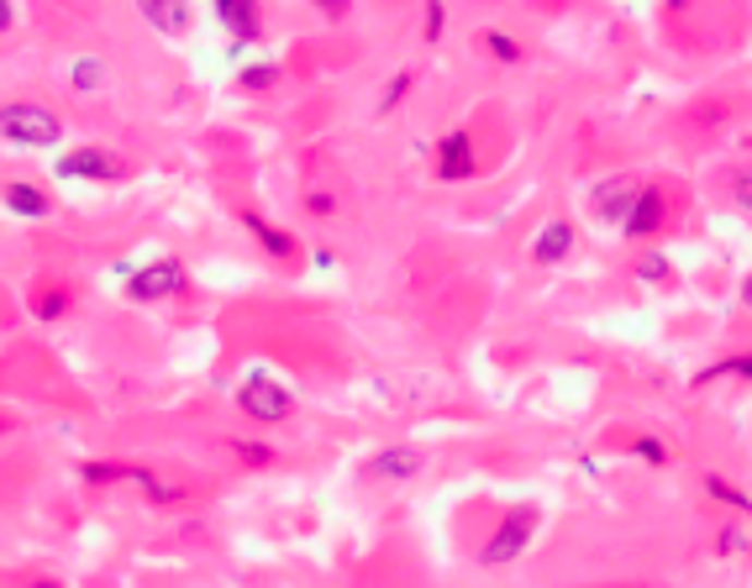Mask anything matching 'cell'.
I'll list each match as a JSON object with an SVG mask.
<instances>
[{
	"label": "cell",
	"mask_w": 752,
	"mask_h": 588,
	"mask_svg": "<svg viewBox=\"0 0 752 588\" xmlns=\"http://www.w3.org/2000/svg\"><path fill=\"white\" fill-rule=\"evenodd\" d=\"M731 200L742 210H752V169H742V174H731Z\"/></svg>",
	"instance_id": "cell-28"
},
{
	"label": "cell",
	"mask_w": 752,
	"mask_h": 588,
	"mask_svg": "<svg viewBox=\"0 0 752 588\" xmlns=\"http://www.w3.org/2000/svg\"><path fill=\"white\" fill-rule=\"evenodd\" d=\"M227 446H232V457H238L242 468H274V463H279V457H274V446H264V441L232 437Z\"/></svg>",
	"instance_id": "cell-20"
},
{
	"label": "cell",
	"mask_w": 752,
	"mask_h": 588,
	"mask_svg": "<svg viewBox=\"0 0 752 588\" xmlns=\"http://www.w3.org/2000/svg\"><path fill=\"white\" fill-rule=\"evenodd\" d=\"M716 379H748L752 383V353L721 357V363H711V368H700V373H694V383H716Z\"/></svg>",
	"instance_id": "cell-19"
},
{
	"label": "cell",
	"mask_w": 752,
	"mask_h": 588,
	"mask_svg": "<svg viewBox=\"0 0 752 588\" xmlns=\"http://www.w3.org/2000/svg\"><path fill=\"white\" fill-rule=\"evenodd\" d=\"M0 206L11 210L16 221H48V216H53V195H48L43 184L11 179V184H0Z\"/></svg>",
	"instance_id": "cell-9"
},
{
	"label": "cell",
	"mask_w": 752,
	"mask_h": 588,
	"mask_svg": "<svg viewBox=\"0 0 752 588\" xmlns=\"http://www.w3.org/2000/svg\"><path fill=\"white\" fill-rule=\"evenodd\" d=\"M238 85L247 89V95H269V89L279 85V63H247L238 74Z\"/></svg>",
	"instance_id": "cell-21"
},
{
	"label": "cell",
	"mask_w": 752,
	"mask_h": 588,
	"mask_svg": "<svg viewBox=\"0 0 752 588\" xmlns=\"http://www.w3.org/2000/svg\"><path fill=\"white\" fill-rule=\"evenodd\" d=\"M216 22L232 32V42H238V48L258 42V32H264V16H258V5H247V0H216Z\"/></svg>",
	"instance_id": "cell-13"
},
{
	"label": "cell",
	"mask_w": 752,
	"mask_h": 588,
	"mask_svg": "<svg viewBox=\"0 0 752 588\" xmlns=\"http://www.w3.org/2000/svg\"><path fill=\"white\" fill-rule=\"evenodd\" d=\"M11 27H16V5H11V0H0V37H5Z\"/></svg>",
	"instance_id": "cell-31"
},
{
	"label": "cell",
	"mask_w": 752,
	"mask_h": 588,
	"mask_svg": "<svg viewBox=\"0 0 752 588\" xmlns=\"http://www.w3.org/2000/svg\"><path fill=\"white\" fill-rule=\"evenodd\" d=\"M27 310H32V321L53 326L74 310V290H69L63 279H53V273H37L27 284Z\"/></svg>",
	"instance_id": "cell-6"
},
{
	"label": "cell",
	"mask_w": 752,
	"mask_h": 588,
	"mask_svg": "<svg viewBox=\"0 0 752 588\" xmlns=\"http://www.w3.org/2000/svg\"><path fill=\"white\" fill-rule=\"evenodd\" d=\"M480 174V163H474V137H469V126H452L442 132V143H437V179H474Z\"/></svg>",
	"instance_id": "cell-8"
},
{
	"label": "cell",
	"mask_w": 752,
	"mask_h": 588,
	"mask_svg": "<svg viewBox=\"0 0 752 588\" xmlns=\"http://www.w3.org/2000/svg\"><path fill=\"white\" fill-rule=\"evenodd\" d=\"M238 411L253 420V426H284L295 415V389L284 379H274L269 368H253L247 379L238 383Z\"/></svg>",
	"instance_id": "cell-2"
},
{
	"label": "cell",
	"mask_w": 752,
	"mask_h": 588,
	"mask_svg": "<svg viewBox=\"0 0 752 588\" xmlns=\"http://www.w3.org/2000/svg\"><path fill=\"white\" fill-rule=\"evenodd\" d=\"M636 273H642V279H668V258L653 253V258H642V264H636Z\"/></svg>",
	"instance_id": "cell-29"
},
{
	"label": "cell",
	"mask_w": 752,
	"mask_h": 588,
	"mask_svg": "<svg viewBox=\"0 0 752 588\" xmlns=\"http://www.w3.org/2000/svg\"><path fill=\"white\" fill-rule=\"evenodd\" d=\"M411 85H416V74H411V69H400L390 85H385V95H379V117H390L395 106H400V100L411 95Z\"/></svg>",
	"instance_id": "cell-24"
},
{
	"label": "cell",
	"mask_w": 752,
	"mask_h": 588,
	"mask_svg": "<svg viewBox=\"0 0 752 588\" xmlns=\"http://www.w3.org/2000/svg\"><path fill=\"white\" fill-rule=\"evenodd\" d=\"M305 216L331 221V216H337V195H331V189H311V195H305Z\"/></svg>",
	"instance_id": "cell-26"
},
{
	"label": "cell",
	"mask_w": 752,
	"mask_h": 588,
	"mask_svg": "<svg viewBox=\"0 0 752 588\" xmlns=\"http://www.w3.org/2000/svg\"><path fill=\"white\" fill-rule=\"evenodd\" d=\"M632 452L642 457V463H653V468H663L668 463V452H663V441H653V437H636L632 441Z\"/></svg>",
	"instance_id": "cell-27"
},
{
	"label": "cell",
	"mask_w": 752,
	"mask_h": 588,
	"mask_svg": "<svg viewBox=\"0 0 752 588\" xmlns=\"http://www.w3.org/2000/svg\"><path fill=\"white\" fill-rule=\"evenodd\" d=\"M537 504H516V510H506V520L495 526V536L484 541L480 562L484 567H506V562H516L526 547H532V536H537Z\"/></svg>",
	"instance_id": "cell-4"
},
{
	"label": "cell",
	"mask_w": 752,
	"mask_h": 588,
	"mask_svg": "<svg viewBox=\"0 0 752 588\" xmlns=\"http://www.w3.org/2000/svg\"><path fill=\"white\" fill-rule=\"evenodd\" d=\"M716 552L721 558H742V552H752V536L742 526H721L716 530Z\"/></svg>",
	"instance_id": "cell-25"
},
{
	"label": "cell",
	"mask_w": 752,
	"mask_h": 588,
	"mask_svg": "<svg viewBox=\"0 0 752 588\" xmlns=\"http://www.w3.org/2000/svg\"><path fill=\"white\" fill-rule=\"evenodd\" d=\"M426 468V452L422 446H411V441H400V446H385V452H374L363 473L368 478H379V483H405V478H416Z\"/></svg>",
	"instance_id": "cell-7"
},
{
	"label": "cell",
	"mask_w": 752,
	"mask_h": 588,
	"mask_svg": "<svg viewBox=\"0 0 752 588\" xmlns=\"http://www.w3.org/2000/svg\"><path fill=\"white\" fill-rule=\"evenodd\" d=\"M100 85H106V59L100 53H80V59L69 63V89L74 95H95Z\"/></svg>",
	"instance_id": "cell-17"
},
{
	"label": "cell",
	"mask_w": 752,
	"mask_h": 588,
	"mask_svg": "<svg viewBox=\"0 0 752 588\" xmlns=\"http://www.w3.org/2000/svg\"><path fill=\"white\" fill-rule=\"evenodd\" d=\"M442 22H448V11H442V5H426V42H437Z\"/></svg>",
	"instance_id": "cell-30"
},
{
	"label": "cell",
	"mask_w": 752,
	"mask_h": 588,
	"mask_svg": "<svg viewBox=\"0 0 752 588\" xmlns=\"http://www.w3.org/2000/svg\"><path fill=\"white\" fill-rule=\"evenodd\" d=\"M636 189H642V184H636L632 174H610L605 184L590 189V206L601 210L605 221H621V226H627V216H632V206H636Z\"/></svg>",
	"instance_id": "cell-10"
},
{
	"label": "cell",
	"mask_w": 752,
	"mask_h": 588,
	"mask_svg": "<svg viewBox=\"0 0 752 588\" xmlns=\"http://www.w3.org/2000/svg\"><path fill=\"white\" fill-rule=\"evenodd\" d=\"M126 478H132V463H121V457H85L80 463L85 489H106V483H126Z\"/></svg>",
	"instance_id": "cell-16"
},
{
	"label": "cell",
	"mask_w": 752,
	"mask_h": 588,
	"mask_svg": "<svg viewBox=\"0 0 752 588\" xmlns=\"http://www.w3.org/2000/svg\"><path fill=\"white\" fill-rule=\"evenodd\" d=\"M484 48H489V59H500V63H521V42H516L511 32H500V27H489L480 37Z\"/></svg>",
	"instance_id": "cell-22"
},
{
	"label": "cell",
	"mask_w": 752,
	"mask_h": 588,
	"mask_svg": "<svg viewBox=\"0 0 752 588\" xmlns=\"http://www.w3.org/2000/svg\"><path fill=\"white\" fill-rule=\"evenodd\" d=\"M242 226L253 232V242L269 253V258H279V264H290V258H301V242L284 232V226H274L264 210H242Z\"/></svg>",
	"instance_id": "cell-11"
},
{
	"label": "cell",
	"mask_w": 752,
	"mask_h": 588,
	"mask_svg": "<svg viewBox=\"0 0 752 588\" xmlns=\"http://www.w3.org/2000/svg\"><path fill=\"white\" fill-rule=\"evenodd\" d=\"M190 294V273L180 258H153V264L126 273V299L132 305H163V299H184Z\"/></svg>",
	"instance_id": "cell-3"
},
{
	"label": "cell",
	"mask_w": 752,
	"mask_h": 588,
	"mask_svg": "<svg viewBox=\"0 0 752 588\" xmlns=\"http://www.w3.org/2000/svg\"><path fill=\"white\" fill-rule=\"evenodd\" d=\"M705 489H711V500L731 504V510H737V515H752V500H748V494H742V489H731V483H726V478H716V473H711V478H705Z\"/></svg>",
	"instance_id": "cell-23"
},
{
	"label": "cell",
	"mask_w": 752,
	"mask_h": 588,
	"mask_svg": "<svg viewBox=\"0 0 752 588\" xmlns=\"http://www.w3.org/2000/svg\"><path fill=\"white\" fill-rule=\"evenodd\" d=\"M569 253H573V221H563V216L547 221V226L532 236V258H537V264H563Z\"/></svg>",
	"instance_id": "cell-15"
},
{
	"label": "cell",
	"mask_w": 752,
	"mask_h": 588,
	"mask_svg": "<svg viewBox=\"0 0 752 588\" xmlns=\"http://www.w3.org/2000/svg\"><path fill=\"white\" fill-rule=\"evenodd\" d=\"M137 11H143V22H148V27H158V32H184V27H190V5H163V0H143Z\"/></svg>",
	"instance_id": "cell-18"
},
{
	"label": "cell",
	"mask_w": 752,
	"mask_h": 588,
	"mask_svg": "<svg viewBox=\"0 0 752 588\" xmlns=\"http://www.w3.org/2000/svg\"><path fill=\"white\" fill-rule=\"evenodd\" d=\"M126 483H137L143 494H148L153 510H169V504L184 500V483H174V478H163L158 468H148V463H132V478Z\"/></svg>",
	"instance_id": "cell-14"
},
{
	"label": "cell",
	"mask_w": 752,
	"mask_h": 588,
	"mask_svg": "<svg viewBox=\"0 0 752 588\" xmlns=\"http://www.w3.org/2000/svg\"><path fill=\"white\" fill-rule=\"evenodd\" d=\"M0 137L11 147H59L63 117L43 100H5L0 106Z\"/></svg>",
	"instance_id": "cell-1"
},
{
	"label": "cell",
	"mask_w": 752,
	"mask_h": 588,
	"mask_svg": "<svg viewBox=\"0 0 752 588\" xmlns=\"http://www.w3.org/2000/svg\"><path fill=\"white\" fill-rule=\"evenodd\" d=\"M663 226H668V195H663L658 184H642L632 216H627V236H653Z\"/></svg>",
	"instance_id": "cell-12"
},
{
	"label": "cell",
	"mask_w": 752,
	"mask_h": 588,
	"mask_svg": "<svg viewBox=\"0 0 752 588\" xmlns=\"http://www.w3.org/2000/svg\"><path fill=\"white\" fill-rule=\"evenodd\" d=\"M53 174H63V179H95V184H117V179H126V163H121L117 152H106V147H69V152H59Z\"/></svg>",
	"instance_id": "cell-5"
},
{
	"label": "cell",
	"mask_w": 752,
	"mask_h": 588,
	"mask_svg": "<svg viewBox=\"0 0 752 588\" xmlns=\"http://www.w3.org/2000/svg\"><path fill=\"white\" fill-rule=\"evenodd\" d=\"M22 588H69V584H59V578H27Z\"/></svg>",
	"instance_id": "cell-32"
}]
</instances>
